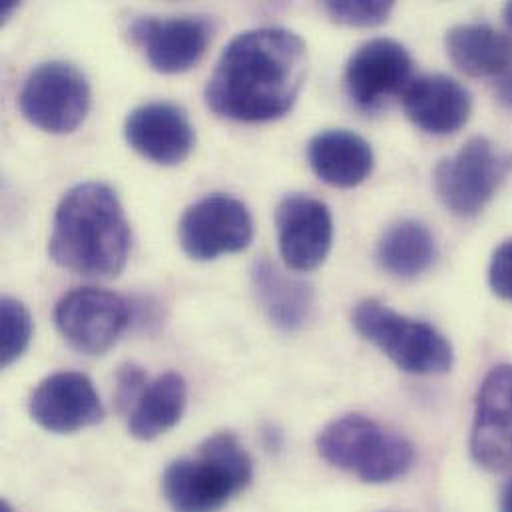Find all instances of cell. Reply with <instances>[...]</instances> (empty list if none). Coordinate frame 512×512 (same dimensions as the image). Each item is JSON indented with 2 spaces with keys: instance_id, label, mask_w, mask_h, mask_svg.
Returning a JSON list of instances; mask_svg holds the SVG:
<instances>
[{
  "instance_id": "1",
  "label": "cell",
  "mask_w": 512,
  "mask_h": 512,
  "mask_svg": "<svg viewBox=\"0 0 512 512\" xmlns=\"http://www.w3.org/2000/svg\"><path fill=\"white\" fill-rule=\"evenodd\" d=\"M307 74V46L277 26L238 34L222 52L206 86V104L236 122H271L299 98Z\"/></svg>"
},
{
  "instance_id": "2",
  "label": "cell",
  "mask_w": 512,
  "mask_h": 512,
  "mask_svg": "<svg viewBox=\"0 0 512 512\" xmlns=\"http://www.w3.org/2000/svg\"><path fill=\"white\" fill-rule=\"evenodd\" d=\"M130 226L116 192L100 182L74 186L58 204L48 240L52 261L72 273L110 279L130 254Z\"/></svg>"
},
{
  "instance_id": "3",
  "label": "cell",
  "mask_w": 512,
  "mask_h": 512,
  "mask_svg": "<svg viewBox=\"0 0 512 512\" xmlns=\"http://www.w3.org/2000/svg\"><path fill=\"white\" fill-rule=\"evenodd\" d=\"M254 479V465L236 435L208 437L198 457L168 465L162 477L164 497L174 512H220Z\"/></svg>"
},
{
  "instance_id": "4",
  "label": "cell",
  "mask_w": 512,
  "mask_h": 512,
  "mask_svg": "<svg viewBox=\"0 0 512 512\" xmlns=\"http://www.w3.org/2000/svg\"><path fill=\"white\" fill-rule=\"evenodd\" d=\"M317 451L329 465L371 485L393 483L415 463V449L403 435L363 415L331 421L317 437Z\"/></svg>"
},
{
  "instance_id": "5",
  "label": "cell",
  "mask_w": 512,
  "mask_h": 512,
  "mask_svg": "<svg viewBox=\"0 0 512 512\" xmlns=\"http://www.w3.org/2000/svg\"><path fill=\"white\" fill-rule=\"evenodd\" d=\"M353 325L405 373L439 375L453 367V347L435 327L401 315L381 301H361L353 311Z\"/></svg>"
},
{
  "instance_id": "6",
  "label": "cell",
  "mask_w": 512,
  "mask_h": 512,
  "mask_svg": "<svg viewBox=\"0 0 512 512\" xmlns=\"http://www.w3.org/2000/svg\"><path fill=\"white\" fill-rule=\"evenodd\" d=\"M512 158L489 138H471L453 158L437 164L433 182L443 206L457 218H477L507 180Z\"/></svg>"
},
{
  "instance_id": "7",
  "label": "cell",
  "mask_w": 512,
  "mask_h": 512,
  "mask_svg": "<svg viewBox=\"0 0 512 512\" xmlns=\"http://www.w3.org/2000/svg\"><path fill=\"white\" fill-rule=\"evenodd\" d=\"M90 100V84L84 72L74 64L52 60L28 74L18 106L32 126L48 134H70L84 122Z\"/></svg>"
},
{
  "instance_id": "8",
  "label": "cell",
  "mask_w": 512,
  "mask_h": 512,
  "mask_svg": "<svg viewBox=\"0 0 512 512\" xmlns=\"http://www.w3.org/2000/svg\"><path fill=\"white\" fill-rule=\"evenodd\" d=\"M130 319V303L98 287H78L66 293L54 309L58 333L82 355H104L126 331Z\"/></svg>"
},
{
  "instance_id": "9",
  "label": "cell",
  "mask_w": 512,
  "mask_h": 512,
  "mask_svg": "<svg viewBox=\"0 0 512 512\" xmlns=\"http://www.w3.org/2000/svg\"><path fill=\"white\" fill-rule=\"evenodd\" d=\"M178 238L186 256L196 261H214L250 248L254 220L244 202L214 194L184 212L178 224Z\"/></svg>"
},
{
  "instance_id": "10",
  "label": "cell",
  "mask_w": 512,
  "mask_h": 512,
  "mask_svg": "<svg viewBox=\"0 0 512 512\" xmlns=\"http://www.w3.org/2000/svg\"><path fill=\"white\" fill-rule=\"evenodd\" d=\"M413 58L393 38H373L359 46L345 68V86L361 110H377L411 84Z\"/></svg>"
},
{
  "instance_id": "11",
  "label": "cell",
  "mask_w": 512,
  "mask_h": 512,
  "mask_svg": "<svg viewBox=\"0 0 512 512\" xmlns=\"http://www.w3.org/2000/svg\"><path fill=\"white\" fill-rule=\"evenodd\" d=\"M212 32L210 20L202 16H144L130 26V38L144 50L150 66L162 74L194 68L204 58Z\"/></svg>"
},
{
  "instance_id": "12",
  "label": "cell",
  "mask_w": 512,
  "mask_h": 512,
  "mask_svg": "<svg viewBox=\"0 0 512 512\" xmlns=\"http://www.w3.org/2000/svg\"><path fill=\"white\" fill-rule=\"evenodd\" d=\"M28 411L38 427L58 435L94 427L104 419V405L94 383L76 371L46 377L32 391Z\"/></svg>"
},
{
  "instance_id": "13",
  "label": "cell",
  "mask_w": 512,
  "mask_h": 512,
  "mask_svg": "<svg viewBox=\"0 0 512 512\" xmlns=\"http://www.w3.org/2000/svg\"><path fill=\"white\" fill-rule=\"evenodd\" d=\"M279 252L293 271L317 269L331 252L333 218L329 208L311 196L289 194L275 210Z\"/></svg>"
},
{
  "instance_id": "14",
  "label": "cell",
  "mask_w": 512,
  "mask_h": 512,
  "mask_svg": "<svg viewBox=\"0 0 512 512\" xmlns=\"http://www.w3.org/2000/svg\"><path fill=\"white\" fill-rule=\"evenodd\" d=\"M471 453L487 471L512 465V365L491 369L479 389Z\"/></svg>"
},
{
  "instance_id": "15",
  "label": "cell",
  "mask_w": 512,
  "mask_h": 512,
  "mask_svg": "<svg viewBox=\"0 0 512 512\" xmlns=\"http://www.w3.org/2000/svg\"><path fill=\"white\" fill-rule=\"evenodd\" d=\"M132 150L160 166H178L194 150L196 132L188 114L172 102H148L134 108L124 122Z\"/></svg>"
},
{
  "instance_id": "16",
  "label": "cell",
  "mask_w": 512,
  "mask_h": 512,
  "mask_svg": "<svg viewBox=\"0 0 512 512\" xmlns=\"http://www.w3.org/2000/svg\"><path fill=\"white\" fill-rule=\"evenodd\" d=\"M407 118L427 134L447 136L459 132L471 118V92L447 74L413 78L403 92Z\"/></svg>"
},
{
  "instance_id": "17",
  "label": "cell",
  "mask_w": 512,
  "mask_h": 512,
  "mask_svg": "<svg viewBox=\"0 0 512 512\" xmlns=\"http://www.w3.org/2000/svg\"><path fill=\"white\" fill-rule=\"evenodd\" d=\"M307 158L321 182L343 190L363 184L375 166L371 144L343 128L315 134L307 146Z\"/></svg>"
},
{
  "instance_id": "18",
  "label": "cell",
  "mask_w": 512,
  "mask_h": 512,
  "mask_svg": "<svg viewBox=\"0 0 512 512\" xmlns=\"http://www.w3.org/2000/svg\"><path fill=\"white\" fill-rule=\"evenodd\" d=\"M252 287L261 309L277 329L291 333L307 323L315 303L309 283L283 273L261 257L252 265Z\"/></svg>"
},
{
  "instance_id": "19",
  "label": "cell",
  "mask_w": 512,
  "mask_h": 512,
  "mask_svg": "<svg viewBox=\"0 0 512 512\" xmlns=\"http://www.w3.org/2000/svg\"><path fill=\"white\" fill-rule=\"evenodd\" d=\"M451 62L473 78L501 76L512 66V34L491 24H457L445 36Z\"/></svg>"
},
{
  "instance_id": "20",
  "label": "cell",
  "mask_w": 512,
  "mask_h": 512,
  "mask_svg": "<svg viewBox=\"0 0 512 512\" xmlns=\"http://www.w3.org/2000/svg\"><path fill=\"white\" fill-rule=\"evenodd\" d=\"M186 403L188 387L182 375L166 373L154 379L128 415L130 435L140 441L158 439L180 423Z\"/></svg>"
},
{
  "instance_id": "21",
  "label": "cell",
  "mask_w": 512,
  "mask_h": 512,
  "mask_svg": "<svg viewBox=\"0 0 512 512\" xmlns=\"http://www.w3.org/2000/svg\"><path fill=\"white\" fill-rule=\"evenodd\" d=\"M435 257V236L417 220H401L393 224L377 246L379 265L397 279L419 277L433 265Z\"/></svg>"
},
{
  "instance_id": "22",
  "label": "cell",
  "mask_w": 512,
  "mask_h": 512,
  "mask_svg": "<svg viewBox=\"0 0 512 512\" xmlns=\"http://www.w3.org/2000/svg\"><path fill=\"white\" fill-rule=\"evenodd\" d=\"M0 329H2V367H10L18 361L32 339V317L30 311L14 297L0 301Z\"/></svg>"
},
{
  "instance_id": "23",
  "label": "cell",
  "mask_w": 512,
  "mask_h": 512,
  "mask_svg": "<svg viewBox=\"0 0 512 512\" xmlns=\"http://www.w3.org/2000/svg\"><path fill=\"white\" fill-rule=\"evenodd\" d=\"M395 4L383 0H329L325 12L339 24L371 28L387 22Z\"/></svg>"
},
{
  "instance_id": "24",
  "label": "cell",
  "mask_w": 512,
  "mask_h": 512,
  "mask_svg": "<svg viewBox=\"0 0 512 512\" xmlns=\"http://www.w3.org/2000/svg\"><path fill=\"white\" fill-rule=\"evenodd\" d=\"M146 387H148V383H146L144 369L134 363L124 365L116 377V397L114 399H116L118 411L130 415Z\"/></svg>"
},
{
  "instance_id": "25",
  "label": "cell",
  "mask_w": 512,
  "mask_h": 512,
  "mask_svg": "<svg viewBox=\"0 0 512 512\" xmlns=\"http://www.w3.org/2000/svg\"><path fill=\"white\" fill-rule=\"evenodd\" d=\"M489 283L495 295L512 303V240L501 244L491 257Z\"/></svg>"
},
{
  "instance_id": "26",
  "label": "cell",
  "mask_w": 512,
  "mask_h": 512,
  "mask_svg": "<svg viewBox=\"0 0 512 512\" xmlns=\"http://www.w3.org/2000/svg\"><path fill=\"white\" fill-rule=\"evenodd\" d=\"M495 96L505 110L512 112V66L495 78Z\"/></svg>"
},
{
  "instance_id": "27",
  "label": "cell",
  "mask_w": 512,
  "mask_h": 512,
  "mask_svg": "<svg viewBox=\"0 0 512 512\" xmlns=\"http://www.w3.org/2000/svg\"><path fill=\"white\" fill-rule=\"evenodd\" d=\"M501 509H503V512H512V479L507 483V487H505V491H503Z\"/></svg>"
},
{
  "instance_id": "28",
  "label": "cell",
  "mask_w": 512,
  "mask_h": 512,
  "mask_svg": "<svg viewBox=\"0 0 512 512\" xmlns=\"http://www.w3.org/2000/svg\"><path fill=\"white\" fill-rule=\"evenodd\" d=\"M16 8H18L16 2H2V6H0V16H2V20H6L8 14H10L12 10H16Z\"/></svg>"
},
{
  "instance_id": "29",
  "label": "cell",
  "mask_w": 512,
  "mask_h": 512,
  "mask_svg": "<svg viewBox=\"0 0 512 512\" xmlns=\"http://www.w3.org/2000/svg\"><path fill=\"white\" fill-rule=\"evenodd\" d=\"M503 16H505V22H507V26L512 30V2H509L507 6H505V10H503Z\"/></svg>"
}]
</instances>
